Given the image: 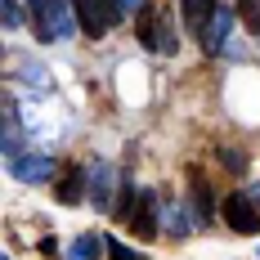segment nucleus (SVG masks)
<instances>
[{"mask_svg": "<svg viewBox=\"0 0 260 260\" xmlns=\"http://www.w3.org/2000/svg\"><path fill=\"white\" fill-rule=\"evenodd\" d=\"M23 5L31 14V31H36L41 45L72 36V23H77V5L72 0H23Z\"/></svg>", "mask_w": 260, "mask_h": 260, "instance_id": "nucleus-1", "label": "nucleus"}, {"mask_svg": "<svg viewBox=\"0 0 260 260\" xmlns=\"http://www.w3.org/2000/svg\"><path fill=\"white\" fill-rule=\"evenodd\" d=\"M77 5V23L81 31L90 36V41H104L112 27L126 18V9H121V0H72Z\"/></svg>", "mask_w": 260, "mask_h": 260, "instance_id": "nucleus-2", "label": "nucleus"}, {"mask_svg": "<svg viewBox=\"0 0 260 260\" xmlns=\"http://www.w3.org/2000/svg\"><path fill=\"white\" fill-rule=\"evenodd\" d=\"M139 45H144V50H153V54H175V50H180V31L166 23V14H161V9L148 5V9L139 14Z\"/></svg>", "mask_w": 260, "mask_h": 260, "instance_id": "nucleus-3", "label": "nucleus"}, {"mask_svg": "<svg viewBox=\"0 0 260 260\" xmlns=\"http://www.w3.org/2000/svg\"><path fill=\"white\" fill-rule=\"evenodd\" d=\"M220 215H224V224L234 229V234H260V207L251 202V193H224V202H220Z\"/></svg>", "mask_w": 260, "mask_h": 260, "instance_id": "nucleus-4", "label": "nucleus"}, {"mask_svg": "<svg viewBox=\"0 0 260 260\" xmlns=\"http://www.w3.org/2000/svg\"><path fill=\"white\" fill-rule=\"evenodd\" d=\"M234 23H238V9L220 5L215 18L207 23V31H202V50H207V54H224V50H229V31H234Z\"/></svg>", "mask_w": 260, "mask_h": 260, "instance_id": "nucleus-5", "label": "nucleus"}, {"mask_svg": "<svg viewBox=\"0 0 260 260\" xmlns=\"http://www.w3.org/2000/svg\"><path fill=\"white\" fill-rule=\"evenodd\" d=\"M157 211H161V202H157L153 188H139V207H135V215H130V229H135V238H157V229H161V220H157Z\"/></svg>", "mask_w": 260, "mask_h": 260, "instance_id": "nucleus-6", "label": "nucleus"}, {"mask_svg": "<svg viewBox=\"0 0 260 260\" xmlns=\"http://www.w3.org/2000/svg\"><path fill=\"white\" fill-rule=\"evenodd\" d=\"M112 180H117V175H112L108 161H94V166H90V193H85V202H90L94 211H112V207H117V198H112Z\"/></svg>", "mask_w": 260, "mask_h": 260, "instance_id": "nucleus-7", "label": "nucleus"}, {"mask_svg": "<svg viewBox=\"0 0 260 260\" xmlns=\"http://www.w3.org/2000/svg\"><path fill=\"white\" fill-rule=\"evenodd\" d=\"M85 193H90V171L85 166H72L63 180L54 184V202L58 207H77V202H85Z\"/></svg>", "mask_w": 260, "mask_h": 260, "instance_id": "nucleus-8", "label": "nucleus"}, {"mask_svg": "<svg viewBox=\"0 0 260 260\" xmlns=\"http://www.w3.org/2000/svg\"><path fill=\"white\" fill-rule=\"evenodd\" d=\"M9 171H14L23 184H45V180H54V157L50 153H23Z\"/></svg>", "mask_w": 260, "mask_h": 260, "instance_id": "nucleus-9", "label": "nucleus"}, {"mask_svg": "<svg viewBox=\"0 0 260 260\" xmlns=\"http://www.w3.org/2000/svg\"><path fill=\"white\" fill-rule=\"evenodd\" d=\"M215 9H220V0H180V14H184V27L202 41V31H207V23L215 18Z\"/></svg>", "mask_w": 260, "mask_h": 260, "instance_id": "nucleus-10", "label": "nucleus"}, {"mask_svg": "<svg viewBox=\"0 0 260 260\" xmlns=\"http://www.w3.org/2000/svg\"><path fill=\"white\" fill-rule=\"evenodd\" d=\"M161 229L175 234V238H188L193 234V229H188V211H184L180 202H166V207H161Z\"/></svg>", "mask_w": 260, "mask_h": 260, "instance_id": "nucleus-11", "label": "nucleus"}, {"mask_svg": "<svg viewBox=\"0 0 260 260\" xmlns=\"http://www.w3.org/2000/svg\"><path fill=\"white\" fill-rule=\"evenodd\" d=\"M188 180H193V202H198V215H202V220H211V215H215V198H211V188H207V180H202V171L193 166V171H188Z\"/></svg>", "mask_w": 260, "mask_h": 260, "instance_id": "nucleus-12", "label": "nucleus"}, {"mask_svg": "<svg viewBox=\"0 0 260 260\" xmlns=\"http://www.w3.org/2000/svg\"><path fill=\"white\" fill-rule=\"evenodd\" d=\"M238 18L247 23L251 36H260V0H238Z\"/></svg>", "mask_w": 260, "mask_h": 260, "instance_id": "nucleus-13", "label": "nucleus"}, {"mask_svg": "<svg viewBox=\"0 0 260 260\" xmlns=\"http://www.w3.org/2000/svg\"><path fill=\"white\" fill-rule=\"evenodd\" d=\"M220 166H224L229 175H242V171H247V153H242V148H220Z\"/></svg>", "mask_w": 260, "mask_h": 260, "instance_id": "nucleus-14", "label": "nucleus"}, {"mask_svg": "<svg viewBox=\"0 0 260 260\" xmlns=\"http://www.w3.org/2000/svg\"><path fill=\"white\" fill-rule=\"evenodd\" d=\"M94 256H99V238H77L68 251V260H94Z\"/></svg>", "mask_w": 260, "mask_h": 260, "instance_id": "nucleus-15", "label": "nucleus"}, {"mask_svg": "<svg viewBox=\"0 0 260 260\" xmlns=\"http://www.w3.org/2000/svg\"><path fill=\"white\" fill-rule=\"evenodd\" d=\"M5 5V27L14 31V27H23V0H0Z\"/></svg>", "mask_w": 260, "mask_h": 260, "instance_id": "nucleus-16", "label": "nucleus"}, {"mask_svg": "<svg viewBox=\"0 0 260 260\" xmlns=\"http://www.w3.org/2000/svg\"><path fill=\"white\" fill-rule=\"evenodd\" d=\"M104 251H108L112 260H139V251H130L126 242H117V238H108V242H104Z\"/></svg>", "mask_w": 260, "mask_h": 260, "instance_id": "nucleus-17", "label": "nucleus"}, {"mask_svg": "<svg viewBox=\"0 0 260 260\" xmlns=\"http://www.w3.org/2000/svg\"><path fill=\"white\" fill-rule=\"evenodd\" d=\"M121 9H126V14H144V9H148V0H121Z\"/></svg>", "mask_w": 260, "mask_h": 260, "instance_id": "nucleus-18", "label": "nucleus"}, {"mask_svg": "<svg viewBox=\"0 0 260 260\" xmlns=\"http://www.w3.org/2000/svg\"><path fill=\"white\" fill-rule=\"evenodd\" d=\"M251 202H256V207H260V184H251Z\"/></svg>", "mask_w": 260, "mask_h": 260, "instance_id": "nucleus-19", "label": "nucleus"}, {"mask_svg": "<svg viewBox=\"0 0 260 260\" xmlns=\"http://www.w3.org/2000/svg\"><path fill=\"white\" fill-rule=\"evenodd\" d=\"M5 260H9V256H5Z\"/></svg>", "mask_w": 260, "mask_h": 260, "instance_id": "nucleus-20", "label": "nucleus"}]
</instances>
